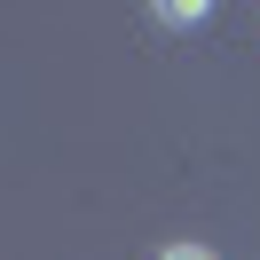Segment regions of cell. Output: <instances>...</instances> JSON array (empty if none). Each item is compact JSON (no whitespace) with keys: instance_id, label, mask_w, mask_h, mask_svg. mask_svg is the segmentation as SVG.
Wrapping results in <instances>:
<instances>
[{"instance_id":"obj_1","label":"cell","mask_w":260,"mask_h":260,"mask_svg":"<svg viewBox=\"0 0 260 260\" xmlns=\"http://www.w3.org/2000/svg\"><path fill=\"white\" fill-rule=\"evenodd\" d=\"M158 24H205V0H189V8H181V0H166Z\"/></svg>"},{"instance_id":"obj_2","label":"cell","mask_w":260,"mask_h":260,"mask_svg":"<svg viewBox=\"0 0 260 260\" xmlns=\"http://www.w3.org/2000/svg\"><path fill=\"white\" fill-rule=\"evenodd\" d=\"M158 260H213L205 244H174V252H158Z\"/></svg>"}]
</instances>
